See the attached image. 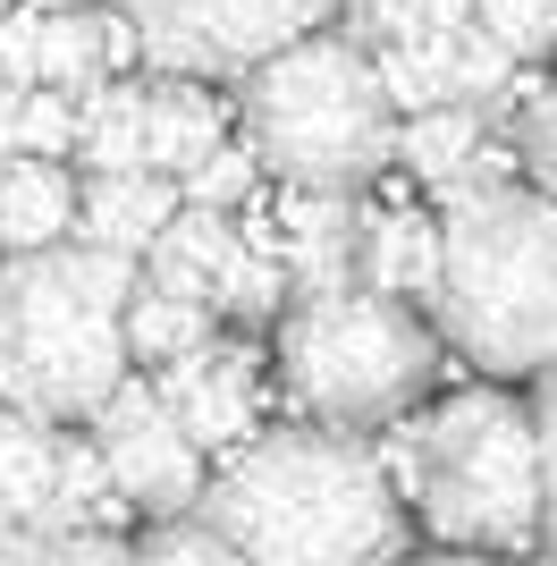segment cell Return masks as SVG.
I'll use <instances>...</instances> for the list:
<instances>
[{
	"instance_id": "5bb4252c",
	"label": "cell",
	"mask_w": 557,
	"mask_h": 566,
	"mask_svg": "<svg viewBox=\"0 0 557 566\" xmlns=\"http://www.w3.org/2000/svg\"><path fill=\"white\" fill-rule=\"evenodd\" d=\"M211 313L220 305H211L203 287H178V280H161V271H144L136 296H127V355H136V364H169V355L203 347Z\"/></svg>"
},
{
	"instance_id": "30bf717a",
	"label": "cell",
	"mask_w": 557,
	"mask_h": 566,
	"mask_svg": "<svg viewBox=\"0 0 557 566\" xmlns=\"http://www.w3.org/2000/svg\"><path fill=\"white\" fill-rule=\"evenodd\" d=\"M245 237L271 245L296 287L364 280V203H355V187H287V203L271 220H254Z\"/></svg>"
},
{
	"instance_id": "2e32d148",
	"label": "cell",
	"mask_w": 557,
	"mask_h": 566,
	"mask_svg": "<svg viewBox=\"0 0 557 566\" xmlns=\"http://www.w3.org/2000/svg\"><path fill=\"white\" fill-rule=\"evenodd\" d=\"M482 144H490V111L482 102H431V111H406L397 161L414 169V178H431V187H456Z\"/></svg>"
},
{
	"instance_id": "4fadbf2b",
	"label": "cell",
	"mask_w": 557,
	"mask_h": 566,
	"mask_svg": "<svg viewBox=\"0 0 557 566\" xmlns=\"http://www.w3.org/2000/svg\"><path fill=\"white\" fill-rule=\"evenodd\" d=\"M51 482H60V431H51V415L9 406L0 415V524H51Z\"/></svg>"
},
{
	"instance_id": "4316f807",
	"label": "cell",
	"mask_w": 557,
	"mask_h": 566,
	"mask_svg": "<svg viewBox=\"0 0 557 566\" xmlns=\"http://www.w3.org/2000/svg\"><path fill=\"white\" fill-rule=\"evenodd\" d=\"M338 18H347L355 43L389 51V43H414V34H431V0H338Z\"/></svg>"
},
{
	"instance_id": "7a4b0ae2",
	"label": "cell",
	"mask_w": 557,
	"mask_h": 566,
	"mask_svg": "<svg viewBox=\"0 0 557 566\" xmlns=\"http://www.w3.org/2000/svg\"><path fill=\"white\" fill-rule=\"evenodd\" d=\"M144 254L60 237L0 262V398L51 423H93L127 380V296Z\"/></svg>"
},
{
	"instance_id": "603a6c76",
	"label": "cell",
	"mask_w": 557,
	"mask_h": 566,
	"mask_svg": "<svg viewBox=\"0 0 557 566\" xmlns=\"http://www.w3.org/2000/svg\"><path fill=\"white\" fill-rule=\"evenodd\" d=\"M178 187L195 195V203H229V212H237V203H245V195L262 187V153H254V136H245V144H229V136H220V144H211V153H203L195 169H178Z\"/></svg>"
},
{
	"instance_id": "d4e9b609",
	"label": "cell",
	"mask_w": 557,
	"mask_h": 566,
	"mask_svg": "<svg viewBox=\"0 0 557 566\" xmlns=\"http://www.w3.org/2000/svg\"><path fill=\"white\" fill-rule=\"evenodd\" d=\"M515 161H524L533 187L557 195V85H533L515 102Z\"/></svg>"
},
{
	"instance_id": "7c38bea8",
	"label": "cell",
	"mask_w": 557,
	"mask_h": 566,
	"mask_svg": "<svg viewBox=\"0 0 557 566\" xmlns=\"http://www.w3.org/2000/svg\"><path fill=\"white\" fill-rule=\"evenodd\" d=\"M76 237V178L51 153H0V254Z\"/></svg>"
},
{
	"instance_id": "9a60e30c",
	"label": "cell",
	"mask_w": 557,
	"mask_h": 566,
	"mask_svg": "<svg viewBox=\"0 0 557 566\" xmlns=\"http://www.w3.org/2000/svg\"><path fill=\"white\" fill-rule=\"evenodd\" d=\"M364 280L389 296L440 305V220L422 212H364Z\"/></svg>"
},
{
	"instance_id": "277c9868",
	"label": "cell",
	"mask_w": 557,
	"mask_h": 566,
	"mask_svg": "<svg viewBox=\"0 0 557 566\" xmlns=\"http://www.w3.org/2000/svg\"><path fill=\"white\" fill-rule=\"evenodd\" d=\"M245 136L287 187H371L397 161V102L355 34H296L245 69Z\"/></svg>"
},
{
	"instance_id": "8fae6325",
	"label": "cell",
	"mask_w": 557,
	"mask_h": 566,
	"mask_svg": "<svg viewBox=\"0 0 557 566\" xmlns=\"http://www.w3.org/2000/svg\"><path fill=\"white\" fill-rule=\"evenodd\" d=\"M186 187L169 169H85L76 187V237L93 245H118V254H153L161 229L178 220Z\"/></svg>"
},
{
	"instance_id": "f546056e",
	"label": "cell",
	"mask_w": 557,
	"mask_h": 566,
	"mask_svg": "<svg viewBox=\"0 0 557 566\" xmlns=\"http://www.w3.org/2000/svg\"><path fill=\"white\" fill-rule=\"evenodd\" d=\"M18 111H25V85L0 76V153H18Z\"/></svg>"
},
{
	"instance_id": "1f68e13d",
	"label": "cell",
	"mask_w": 557,
	"mask_h": 566,
	"mask_svg": "<svg viewBox=\"0 0 557 566\" xmlns=\"http://www.w3.org/2000/svg\"><path fill=\"white\" fill-rule=\"evenodd\" d=\"M0 9H9V0H0Z\"/></svg>"
},
{
	"instance_id": "d6986e66",
	"label": "cell",
	"mask_w": 557,
	"mask_h": 566,
	"mask_svg": "<svg viewBox=\"0 0 557 566\" xmlns=\"http://www.w3.org/2000/svg\"><path fill=\"white\" fill-rule=\"evenodd\" d=\"M144 111H153L144 85H111L102 76L76 102V169H153L144 161Z\"/></svg>"
},
{
	"instance_id": "83f0119b",
	"label": "cell",
	"mask_w": 557,
	"mask_h": 566,
	"mask_svg": "<svg viewBox=\"0 0 557 566\" xmlns=\"http://www.w3.org/2000/svg\"><path fill=\"white\" fill-rule=\"evenodd\" d=\"M0 76H18V85L43 76V9H25V0L0 9Z\"/></svg>"
},
{
	"instance_id": "7402d4cb",
	"label": "cell",
	"mask_w": 557,
	"mask_h": 566,
	"mask_svg": "<svg viewBox=\"0 0 557 566\" xmlns=\"http://www.w3.org/2000/svg\"><path fill=\"white\" fill-rule=\"evenodd\" d=\"M287 296H296L287 262H278L271 245H254V237H245V245H237V254L220 262V271H211V305L229 313V322H271V313L287 305Z\"/></svg>"
},
{
	"instance_id": "ac0fdd59",
	"label": "cell",
	"mask_w": 557,
	"mask_h": 566,
	"mask_svg": "<svg viewBox=\"0 0 557 566\" xmlns=\"http://www.w3.org/2000/svg\"><path fill=\"white\" fill-rule=\"evenodd\" d=\"M51 524H76V533H127V491H118L102 440H76L60 431V482H51Z\"/></svg>"
},
{
	"instance_id": "cb8c5ba5",
	"label": "cell",
	"mask_w": 557,
	"mask_h": 566,
	"mask_svg": "<svg viewBox=\"0 0 557 566\" xmlns=\"http://www.w3.org/2000/svg\"><path fill=\"white\" fill-rule=\"evenodd\" d=\"M76 102H85V94H60V85H25L18 153H51V161H76Z\"/></svg>"
},
{
	"instance_id": "44dd1931",
	"label": "cell",
	"mask_w": 557,
	"mask_h": 566,
	"mask_svg": "<svg viewBox=\"0 0 557 566\" xmlns=\"http://www.w3.org/2000/svg\"><path fill=\"white\" fill-rule=\"evenodd\" d=\"M380 60V85H389L397 111H431V102H464L456 85V34H414V43L371 51Z\"/></svg>"
},
{
	"instance_id": "4dcf8cb0",
	"label": "cell",
	"mask_w": 557,
	"mask_h": 566,
	"mask_svg": "<svg viewBox=\"0 0 557 566\" xmlns=\"http://www.w3.org/2000/svg\"><path fill=\"white\" fill-rule=\"evenodd\" d=\"M25 9H93V0H25Z\"/></svg>"
},
{
	"instance_id": "ffe728a7",
	"label": "cell",
	"mask_w": 557,
	"mask_h": 566,
	"mask_svg": "<svg viewBox=\"0 0 557 566\" xmlns=\"http://www.w3.org/2000/svg\"><path fill=\"white\" fill-rule=\"evenodd\" d=\"M111 69H118V51H111V9H43V76H34V85L93 94Z\"/></svg>"
},
{
	"instance_id": "8992f818",
	"label": "cell",
	"mask_w": 557,
	"mask_h": 566,
	"mask_svg": "<svg viewBox=\"0 0 557 566\" xmlns=\"http://www.w3.org/2000/svg\"><path fill=\"white\" fill-rule=\"evenodd\" d=\"M278 364L322 423H389L431 389L440 338L422 331L414 296H389L371 280L296 287V305L278 322Z\"/></svg>"
},
{
	"instance_id": "484cf974",
	"label": "cell",
	"mask_w": 557,
	"mask_h": 566,
	"mask_svg": "<svg viewBox=\"0 0 557 566\" xmlns=\"http://www.w3.org/2000/svg\"><path fill=\"white\" fill-rule=\"evenodd\" d=\"M473 18L515 51V60H540L557 51V0H473Z\"/></svg>"
},
{
	"instance_id": "6da1fadb",
	"label": "cell",
	"mask_w": 557,
	"mask_h": 566,
	"mask_svg": "<svg viewBox=\"0 0 557 566\" xmlns=\"http://www.w3.org/2000/svg\"><path fill=\"white\" fill-rule=\"evenodd\" d=\"M237 558H296V566H364L406 549V516H397L389 465L347 440L338 423L313 431H262L195 499Z\"/></svg>"
},
{
	"instance_id": "5b68a950",
	"label": "cell",
	"mask_w": 557,
	"mask_h": 566,
	"mask_svg": "<svg viewBox=\"0 0 557 566\" xmlns=\"http://www.w3.org/2000/svg\"><path fill=\"white\" fill-rule=\"evenodd\" d=\"M389 465L440 542H482V549L540 542V431L498 389H464V398L431 406L422 423H406L389 440Z\"/></svg>"
},
{
	"instance_id": "52a82bcc",
	"label": "cell",
	"mask_w": 557,
	"mask_h": 566,
	"mask_svg": "<svg viewBox=\"0 0 557 566\" xmlns=\"http://www.w3.org/2000/svg\"><path fill=\"white\" fill-rule=\"evenodd\" d=\"M144 34V60L169 76H245L296 34L338 18V0H118Z\"/></svg>"
},
{
	"instance_id": "e0dca14e",
	"label": "cell",
	"mask_w": 557,
	"mask_h": 566,
	"mask_svg": "<svg viewBox=\"0 0 557 566\" xmlns=\"http://www.w3.org/2000/svg\"><path fill=\"white\" fill-rule=\"evenodd\" d=\"M220 136H229V118H220V102H211L195 76L161 85V94H153V111H144V161L169 169V178H178V169H195Z\"/></svg>"
},
{
	"instance_id": "ba28073f",
	"label": "cell",
	"mask_w": 557,
	"mask_h": 566,
	"mask_svg": "<svg viewBox=\"0 0 557 566\" xmlns=\"http://www.w3.org/2000/svg\"><path fill=\"white\" fill-rule=\"evenodd\" d=\"M93 440L111 457L127 507H144V516H178V507L203 499V449H195V431L178 423V406L153 380H118L102 398V415H93Z\"/></svg>"
},
{
	"instance_id": "f1b7e54d",
	"label": "cell",
	"mask_w": 557,
	"mask_h": 566,
	"mask_svg": "<svg viewBox=\"0 0 557 566\" xmlns=\"http://www.w3.org/2000/svg\"><path fill=\"white\" fill-rule=\"evenodd\" d=\"M533 431H540V542L557 549V373H540Z\"/></svg>"
},
{
	"instance_id": "9c48e42d",
	"label": "cell",
	"mask_w": 557,
	"mask_h": 566,
	"mask_svg": "<svg viewBox=\"0 0 557 566\" xmlns=\"http://www.w3.org/2000/svg\"><path fill=\"white\" fill-rule=\"evenodd\" d=\"M153 389L178 406V423L195 431L203 457L245 449L254 423H262V355L237 347V338H203V347L169 355L161 373H153Z\"/></svg>"
},
{
	"instance_id": "3957f363",
	"label": "cell",
	"mask_w": 557,
	"mask_h": 566,
	"mask_svg": "<svg viewBox=\"0 0 557 566\" xmlns=\"http://www.w3.org/2000/svg\"><path fill=\"white\" fill-rule=\"evenodd\" d=\"M440 322L482 373H557V195L464 178L440 212Z\"/></svg>"
}]
</instances>
